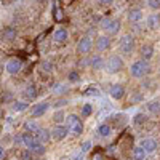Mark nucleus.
<instances>
[{"mask_svg":"<svg viewBox=\"0 0 160 160\" xmlns=\"http://www.w3.org/2000/svg\"><path fill=\"white\" fill-rule=\"evenodd\" d=\"M64 123H66V128H68L69 135H72V136H80V135H82L83 123H82V120H80V117L77 114L66 115V122Z\"/></svg>","mask_w":160,"mask_h":160,"instance_id":"1","label":"nucleus"},{"mask_svg":"<svg viewBox=\"0 0 160 160\" xmlns=\"http://www.w3.org/2000/svg\"><path fill=\"white\" fill-rule=\"evenodd\" d=\"M130 75L131 77H135V78H142L149 74L151 71V66L148 61H142V59H136L135 62H131L130 66Z\"/></svg>","mask_w":160,"mask_h":160,"instance_id":"2","label":"nucleus"},{"mask_svg":"<svg viewBox=\"0 0 160 160\" xmlns=\"http://www.w3.org/2000/svg\"><path fill=\"white\" fill-rule=\"evenodd\" d=\"M123 66H125V62H123L122 58H120L118 55H112V56H109L108 61H106L104 69H106V72H108V74L114 75V74H118L120 71H122Z\"/></svg>","mask_w":160,"mask_h":160,"instance_id":"3","label":"nucleus"},{"mask_svg":"<svg viewBox=\"0 0 160 160\" xmlns=\"http://www.w3.org/2000/svg\"><path fill=\"white\" fill-rule=\"evenodd\" d=\"M118 50L122 55L125 56H130L133 50H135V37H133L131 34H125L118 38Z\"/></svg>","mask_w":160,"mask_h":160,"instance_id":"4","label":"nucleus"},{"mask_svg":"<svg viewBox=\"0 0 160 160\" xmlns=\"http://www.w3.org/2000/svg\"><path fill=\"white\" fill-rule=\"evenodd\" d=\"M22 69V61L19 58H11L5 62V71L11 75H16L18 72H21Z\"/></svg>","mask_w":160,"mask_h":160,"instance_id":"5","label":"nucleus"},{"mask_svg":"<svg viewBox=\"0 0 160 160\" xmlns=\"http://www.w3.org/2000/svg\"><path fill=\"white\" fill-rule=\"evenodd\" d=\"M48 108H50V102H47V101L37 102V104H34V106H32L31 114H32V117H34V118H40L42 115H45V114H47Z\"/></svg>","mask_w":160,"mask_h":160,"instance_id":"6","label":"nucleus"},{"mask_svg":"<svg viewBox=\"0 0 160 160\" xmlns=\"http://www.w3.org/2000/svg\"><path fill=\"white\" fill-rule=\"evenodd\" d=\"M51 139L53 141H62L66 136L69 135L68 128H66V125H55V128H53L51 131Z\"/></svg>","mask_w":160,"mask_h":160,"instance_id":"7","label":"nucleus"},{"mask_svg":"<svg viewBox=\"0 0 160 160\" xmlns=\"http://www.w3.org/2000/svg\"><path fill=\"white\" fill-rule=\"evenodd\" d=\"M91 45H93V40L90 37H82L77 43V53L78 55H87L91 50Z\"/></svg>","mask_w":160,"mask_h":160,"instance_id":"8","label":"nucleus"},{"mask_svg":"<svg viewBox=\"0 0 160 160\" xmlns=\"http://www.w3.org/2000/svg\"><path fill=\"white\" fill-rule=\"evenodd\" d=\"M109 96L115 101H120V99H123L125 98V87L123 85H120V83H115L109 88Z\"/></svg>","mask_w":160,"mask_h":160,"instance_id":"9","label":"nucleus"},{"mask_svg":"<svg viewBox=\"0 0 160 160\" xmlns=\"http://www.w3.org/2000/svg\"><path fill=\"white\" fill-rule=\"evenodd\" d=\"M104 59H102V56L101 55H91L90 56V59H88V66L93 69V71H101V69H104Z\"/></svg>","mask_w":160,"mask_h":160,"instance_id":"10","label":"nucleus"},{"mask_svg":"<svg viewBox=\"0 0 160 160\" xmlns=\"http://www.w3.org/2000/svg\"><path fill=\"white\" fill-rule=\"evenodd\" d=\"M139 148H142L148 154H151V152H154L157 149V139H154V138H142L139 141Z\"/></svg>","mask_w":160,"mask_h":160,"instance_id":"11","label":"nucleus"},{"mask_svg":"<svg viewBox=\"0 0 160 160\" xmlns=\"http://www.w3.org/2000/svg\"><path fill=\"white\" fill-rule=\"evenodd\" d=\"M21 135H22V146H24V148L28 149V151H32L34 146L38 144V141L35 139V136L32 135V133H28V131H26V133H21Z\"/></svg>","mask_w":160,"mask_h":160,"instance_id":"12","label":"nucleus"},{"mask_svg":"<svg viewBox=\"0 0 160 160\" xmlns=\"http://www.w3.org/2000/svg\"><path fill=\"white\" fill-rule=\"evenodd\" d=\"M96 50L98 51H106V50H109V47H111V37L109 35H106V34H102V35H99L98 38H96Z\"/></svg>","mask_w":160,"mask_h":160,"instance_id":"13","label":"nucleus"},{"mask_svg":"<svg viewBox=\"0 0 160 160\" xmlns=\"http://www.w3.org/2000/svg\"><path fill=\"white\" fill-rule=\"evenodd\" d=\"M68 38H69V31L66 28H58L53 32V40H55L56 43H64Z\"/></svg>","mask_w":160,"mask_h":160,"instance_id":"14","label":"nucleus"},{"mask_svg":"<svg viewBox=\"0 0 160 160\" xmlns=\"http://www.w3.org/2000/svg\"><path fill=\"white\" fill-rule=\"evenodd\" d=\"M34 136H35V139H37L40 144H47V142L51 139V133H50V130H47V128H40Z\"/></svg>","mask_w":160,"mask_h":160,"instance_id":"15","label":"nucleus"},{"mask_svg":"<svg viewBox=\"0 0 160 160\" xmlns=\"http://www.w3.org/2000/svg\"><path fill=\"white\" fill-rule=\"evenodd\" d=\"M144 18V11L141 8H131L128 11V21L130 22H139Z\"/></svg>","mask_w":160,"mask_h":160,"instance_id":"16","label":"nucleus"},{"mask_svg":"<svg viewBox=\"0 0 160 160\" xmlns=\"http://www.w3.org/2000/svg\"><path fill=\"white\" fill-rule=\"evenodd\" d=\"M146 26H148L151 31L157 29L160 26V15L158 13H152V15H149L148 18H146Z\"/></svg>","mask_w":160,"mask_h":160,"instance_id":"17","label":"nucleus"},{"mask_svg":"<svg viewBox=\"0 0 160 160\" xmlns=\"http://www.w3.org/2000/svg\"><path fill=\"white\" fill-rule=\"evenodd\" d=\"M154 55H155V50H154L152 45H144V47L141 48V59H142V61H148V62H149Z\"/></svg>","mask_w":160,"mask_h":160,"instance_id":"18","label":"nucleus"},{"mask_svg":"<svg viewBox=\"0 0 160 160\" xmlns=\"http://www.w3.org/2000/svg\"><path fill=\"white\" fill-rule=\"evenodd\" d=\"M120 28H122V22H120V19H112V22H111V26L108 28V31H106V35H115V34H118V31H120Z\"/></svg>","mask_w":160,"mask_h":160,"instance_id":"19","label":"nucleus"},{"mask_svg":"<svg viewBox=\"0 0 160 160\" xmlns=\"http://www.w3.org/2000/svg\"><path fill=\"white\" fill-rule=\"evenodd\" d=\"M13 112H24L26 109H29V102L28 101H22V99H16L11 106Z\"/></svg>","mask_w":160,"mask_h":160,"instance_id":"20","label":"nucleus"},{"mask_svg":"<svg viewBox=\"0 0 160 160\" xmlns=\"http://www.w3.org/2000/svg\"><path fill=\"white\" fill-rule=\"evenodd\" d=\"M146 157H148V152H146L142 148H139V146L133 148V151H131V158L133 160H144Z\"/></svg>","mask_w":160,"mask_h":160,"instance_id":"21","label":"nucleus"},{"mask_svg":"<svg viewBox=\"0 0 160 160\" xmlns=\"http://www.w3.org/2000/svg\"><path fill=\"white\" fill-rule=\"evenodd\" d=\"M98 135L101 136V138H108V136H111V133H112V128H111V125L109 123H101L99 127H98Z\"/></svg>","mask_w":160,"mask_h":160,"instance_id":"22","label":"nucleus"},{"mask_svg":"<svg viewBox=\"0 0 160 160\" xmlns=\"http://www.w3.org/2000/svg\"><path fill=\"white\" fill-rule=\"evenodd\" d=\"M148 111H149L151 114H154V115L160 114V101H157V99L149 101V102H148Z\"/></svg>","mask_w":160,"mask_h":160,"instance_id":"23","label":"nucleus"},{"mask_svg":"<svg viewBox=\"0 0 160 160\" xmlns=\"http://www.w3.org/2000/svg\"><path fill=\"white\" fill-rule=\"evenodd\" d=\"M53 18H55L56 22H62L64 21V11H62L61 7H58V5L53 7Z\"/></svg>","mask_w":160,"mask_h":160,"instance_id":"24","label":"nucleus"},{"mask_svg":"<svg viewBox=\"0 0 160 160\" xmlns=\"http://www.w3.org/2000/svg\"><path fill=\"white\" fill-rule=\"evenodd\" d=\"M53 122H55L56 125H62V122H66V112L62 109L56 111L55 114H53Z\"/></svg>","mask_w":160,"mask_h":160,"instance_id":"25","label":"nucleus"},{"mask_svg":"<svg viewBox=\"0 0 160 160\" xmlns=\"http://www.w3.org/2000/svg\"><path fill=\"white\" fill-rule=\"evenodd\" d=\"M24 96L29 98V99L37 98V90H35V87H34V85H28V87H26V88H24Z\"/></svg>","mask_w":160,"mask_h":160,"instance_id":"26","label":"nucleus"},{"mask_svg":"<svg viewBox=\"0 0 160 160\" xmlns=\"http://www.w3.org/2000/svg\"><path fill=\"white\" fill-rule=\"evenodd\" d=\"M24 128H26V131H28V133H32V135H35V133L40 130V127H38L35 122H32V120H29V122H26Z\"/></svg>","mask_w":160,"mask_h":160,"instance_id":"27","label":"nucleus"},{"mask_svg":"<svg viewBox=\"0 0 160 160\" xmlns=\"http://www.w3.org/2000/svg\"><path fill=\"white\" fill-rule=\"evenodd\" d=\"M15 37H16V29L7 28V29L3 31V38H7V40H13Z\"/></svg>","mask_w":160,"mask_h":160,"instance_id":"28","label":"nucleus"},{"mask_svg":"<svg viewBox=\"0 0 160 160\" xmlns=\"http://www.w3.org/2000/svg\"><path fill=\"white\" fill-rule=\"evenodd\" d=\"M111 22H112V19H111V18L104 16V18H101V21H99V28H101V29H104V31H108V28L111 26Z\"/></svg>","mask_w":160,"mask_h":160,"instance_id":"29","label":"nucleus"},{"mask_svg":"<svg viewBox=\"0 0 160 160\" xmlns=\"http://www.w3.org/2000/svg\"><path fill=\"white\" fill-rule=\"evenodd\" d=\"M31 152H32L34 155H42V154L45 152V146L38 142V144H35V146H34V149H32Z\"/></svg>","mask_w":160,"mask_h":160,"instance_id":"30","label":"nucleus"},{"mask_svg":"<svg viewBox=\"0 0 160 160\" xmlns=\"http://www.w3.org/2000/svg\"><path fill=\"white\" fill-rule=\"evenodd\" d=\"M82 117H88V115H91L93 114V106L91 104H83V108H82Z\"/></svg>","mask_w":160,"mask_h":160,"instance_id":"31","label":"nucleus"},{"mask_svg":"<svg viewBox=\"0 0 160 160\" xmlns=\"http://www.w3.org/2000/svg\"><path fill=\"white\" fill-rule=\"evenodd\" d=\"M68 80H69L71 83H75V82H78V80H80V74L77 71H71L69 75H68Z\"/></svg>","mask_w":160,"mask_h":160,"instance_id":"32","label":"nucleus"},{"mask_svg":"<svg viewBox=\"0 0 160 160\" xmlns=\"http://www.w3.org/2000/svg\"><path fill=\"white\" fill-rule=\"evenodd\" d=\"M146 120H148V117H146L144 114H136L133 122H135L136 125H142V123H146Z\"/></svg>","mask_w":160,"mask_h":160,"instance_id":"33","label":"nucleus"},{"mask_svg":"<svg viewBox=\"0 0 160 160\" xmlns=\"http://www.w3.org/2000/svg\"><path fill=\"white\" fill-rule=\"evenodd\" d=\"M148 7L152 10H160V0H148Z\"/></svg>","mask_w":160,"mask_h":160,"instance_id":"34","label":"nucleus"},{"mask_svg":"<svg viewBox=\"0 0 160 160\" xmlns=\"http://www.w3.org/2000/svg\"><path fill=\"white\" fill-rule=\"evenodd\" d=\"M91 141H83V144H82V148H80V152L82 154H85V152H88L90 149H91Z\"/></svg>","mask_w":160,"mask_h":160,"instance_id":"35","label":"nucleus"},{"mask_svg":"<svg viewBox=\"0 0 160 160\" xmlns=\"http://www.w3.org/2000/svg\"><path fill=\"white\" fill-rule=\"evenodd\" d=\"M51 68H53V66H51L50 61H43V62H42V69H43L45 72H51Z\"/></svg>","mask_w":160,"mask_h":160,"instance_id":"36","label":"nucleus"},{"mask_svg":"<svg viewBox=\"0 0 160 160\" xmlns=\"http://www.w3.org/2000/svg\"><path fill=\"white\" fill-rule=\"evenodd\" d=\"M22 160H32V157H34V154L31 152V151H28V149H26L24 152H22Z\"/></svg>","mask_w":160,"mask_h":160,"instance_id":"37","label":"nucleus"},{"mask_svg":"<svg viewBox=\"0 0 160 160\" xmlns=\"http://www.w3.org/2000/svg\"><path fill=\"white\" fill-rule=\"evenodd\" d=\"M13 142H15L16 146H22V135H16L15 138H13Z\"/></svg>","mask_w":160,"mask_h":160,"instance_id":"38","label":"nucleus"},{"mask_svg":"<svg viewBox=\"0 0 160 160\" xmlns=\"http://www.w3.org/2000/svg\"><path fill=\"white\" fill-rule=\"evenodd\" d=\"M87 95H98V88H95V87L88 88V90H87Z\"/></svg>","mask_w":160,"mask_h":160,"instance_id":"39","label":"nucleus"},{"mask_svg":"<svg viewBox=\"0 0 160 160\" xmlns=\"http://www.w3.org/2000/svg\"><path fill=\"white\" fill-rule=\"evenodd\" d=\"M72 160H83V154H82V152H80V154H75Z\"/></svg>","mask_w":160,"mask_h":160,"instance_id":"40","label":"nucleus"},{"mask_svg":"<svg viewBox=\"0 0 160 160\" xmlns=\"http://www.w3.org/2000/svg\"><path fill=\"white\" fill-rule=\"evenodd\" d=\"M93 160H104V157L101 154H95V155H93Z\"/></svg>","mask_w":160,"mask_h":160,"instance_id":"41","label":"nucleus"},{"mask_svg":"<svg viewBox=\"0 0 160 160\" xmlns=\"http://www.w3.org/2000/svg\"><path fill=\"white\" fill-rule=\"evenodd\" d=\"M3 157H5V149L2 148V146H0V160H2Z\"/></svg>","mask_w":160,"mask_h":160,"instance_id":"42","label":"nucleus"},{"mask_svg":"<svg viewBox=\"0 0 160 160\" xmlns=\"http://www.w3.org/2000/svg\"><path fill=\"white\" fill-rule=\"evenodd\" d=\"M2 118H3V111L0 109V120H2Z\"/></svg>","mask_w":160,"mask_h":160,"instance_id":"43","label":"nucleus"}]
</instances>
